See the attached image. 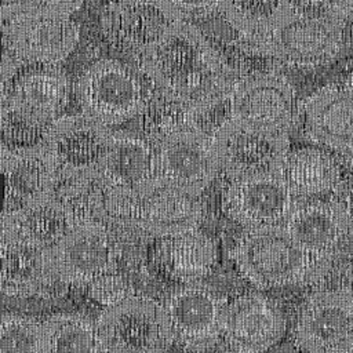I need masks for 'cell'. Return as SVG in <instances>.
I'll list each match as a JSON object with an SVG mask.
<instances>
[{
  "label": "cell",
  "mask_w": 353,
  "mask_h": 353,
  "mask_svg": "<svg viewBox=\"0 0 353 353\" xmlns=\"http://www.w3.org/2000/svg\"><path fill=\"white\" fill-rule=\"evenodd\" d=\"M290 8L288 0H226L221 17L245 44L266 33Z\"/></svg>",
  "instance_id": "obj_28"
},
{
  "label": "cell",
  "mask_w": 353,
  "mask_h": 353,
  "mask_svg": "<svg viewBox=\"0 0 353 353\" xmlns=\"http://www.w3.org/2000/svg\"><path fill=\"white\" fill-rule=\"evenodd\" d=\"M301 134L313 145L346 156L353 150V73L324 84L298 105Z\"/></svg>",
  "instance_id": "obj_9"
},
{
  "label": "cell",
  "mask_w": 353,
  "mask_h": 353,
  "mask_svg": "<svg viewBox=\"0 0 353 353\" xmlns=\"http://www.w3.org/2000/svg\"><path fill=\"white\" fill-rule=\"evenodd\" d=\"M103 353H165L174 342L161 302L128 294L97 320Z\"/></svg>",
  "instance_id": "obj_6"
},
{
  "label": "cell",
  "mask_w": 353,
  "mask_h": 353,
  "mask_svg": "<svg viewBox=\"0 0 353 353\" xmlns=\"http://www.w3.org/2000/svg\"><path fill=\"white\" fill-rule=\"evenodd\" d=\"M346 23L331 11L290 8L245 50L277 68L313 69L332 62L345 47Z\"/></svg>",
  "instance_id": "obj_2"
},
{
  "label": "cell",
  "mask_w": 353,
  "mask_h": 353,
  "mask_svg": "<svg viewBox=\"0 0 353 353\" xmlns=\"http://www.w3.org/2000/svg\"><path fill=\"white\" fill-rule=\"evenodd\" d=\"M113 130L84 113L62 114L48 128L44 143L61 167H88L103 156Z\"/></svg>",
  "instance_id": "obj_22"
},
{
  "label": "cell",
  "mask_w": 353,
  "mask_h": 353,
  "mask_svg": "<svg viewBox=\"0 0 353 353\" xmlns=\"http://www.w3.org/2000/svg\"><path fill=\"white\" fill-rule=\"evenodd\" d=\"M84 0H1V21L18 14L70 18Z\"/></svg>",
  "instance_id": "obj_32"
},
{
  "label": "cell",
  "mask_w": 353,
  "mask_h": 353,
  "mask_svg": "<svg viewBox=\"0 0 353 353\" xmlns=\"http://www.w3.org/2000/svg\"><path fill=\"white\" fill-rule=\"evenodd\" d=\"M138 119L139 134L148 138L153 145L185 127H192V110L154 87Z\"/></svg>",
  "instance_id": "obj_29"
},
{
  "label": "cell",
  "mask_w": 353,
  "mask_h": 353,
  "mask_svg": "<svg viewBox=\"0 0 353 353\" xmlns=\"http://www.w3.org/2000/svg\"><path fill=\"white\" fill-rule=\"evenodd\" d=\"M152 90L153 84L137 66L106 57L88 63L74 83L80 112L108 127L138 117Z\"/></svg>",
  "instance_id": "obj_4"
},
{
  "label": "cell",
  "mask_w": 353,
  "mask_h": 353,
  "mask_svg": "<svg viewBox=\"0 0 353 353\" xmlns=\"http://www.w3.org/2000/svg\"><path fill=\"white\" fill-rule=\"evenodd\" d=\"M172 341L189 347L208 346L222 334L226 305L199 284L176 288L161 302Z\"/></svg>",
  "instance_id": "obj_15"
},
{
  "label": "cell",
  "mask_w": 353,
  "mask_h": 353,
  "mask_svg": "<svg viewBox=\"0 0 353 353\" xmlns=\"http://www.w3.org/2000/svg\"><path fill=\"white\" fill-rule=\"evenodd\" d=\"M239 270L259 288L303 283L325 272L291 237L285 226L244 229L232 250Z\"/></svg>",
  "instance_id": "obj_3"
},
{
  "label": "cell",
  "mask_w": 353,
  "mask_h": 353,
  "mask_svg": "<svg viewBox=\"0 0 353 353\" xmlns=\"http://www.w3.org/2000/svg\"><path fill=\"white\" fill-rule=\"evenodd\" d=\"M212 143L226 179L283 171L290 153V135L254 128L228 117L212 135Z\"/></svg>",
  "instance_id": "obj_13"
},
{
  "label": "cell",
  "mask_w": 353,
  "mask_h": 353,
  "mask_svg": "<svg viewBox=\"0 0 353 353\" xmlns=\"http://www.w3.org/2000/svg\"><path fill=\"white\" fill-rule=\"evenodd\" d=\"M135 66L153 87L186 105L192 114L229 97L239 77L219 46L199 25L179 19Z\"/></svg>",
  "instance_id": "obj_1"
},
{
  "label": "cell",
  "mask_w": 353,
  "mask_h": 353,
  "mask_svg": "<svg viewBox=\"0 0 353 353\" xmlns=\"http://www.w3.org/2000/svg\"><path fill=\"white\" fill-rule=\"evenodd\" d=\"M295 341L301 353H353V291L312 294L301 309Z\"/></svg>",
  "instance_id": "obj_12"
},
{
  "label": "cell",
  "mask_w": 353,
  "mask_h": 353,
  "mask_svg": "<svg viewBox=\"0 0 353 353\" xmlns=\"http://www.w3.org/2000/svg\"><path fill=\"white\" fill-rule=\"evenodd\" d=\"M298 105L294 85L276 68L237 77L229 92L232 120L276 134L296 127Z\"/></svg>",
  "instance_id": "obj_5"
},
{
  "label": "cell",
  "mask_w": 353,
  "mask_h": 353,
  "mask_svg": "<svg viewBox=\"0 0 353 353\" xmlns=\"http://www.w3.org/2000/svg\"><path fill=\"white\" fill-rule=\"evenodd\" d=\"M120 252L114 229L105 222L90 219L76 223L51 248V259L57 280L88 287L114 273Z\"/></svg>",
  "instance_id": "obj_7"
},
{
  "label": "cell",
  "mask_w": 353,
  "mask_h": 353,
  "mask_svg": "<svg viewBox=\"0 0 353 353\" xmlns=\"http://www.w3.org/2000/svg\"><path fill=\"white\" fill-rule=\"evenodd\" d=\"M98 167L110 185L141 200L160 188L156 146L141 134L113 131Z\"/></svg>",
  "instance_id": "obj_16"
},
{
  "label": "cell",
  "mask_w": 353,
  "mask_h": 353,
  "mask_svg": "<svg viewBox=\"0 0 353 353\" xmlns=\"http://www.w3.org/2000/svg\"><path fill=\"white\" fill-rule=\"evenodd\" d=\"M163 258L170 272L181 280H197L210 273L216 262L215 243L203 232L193 230L167 237Z\"/></svg>",
  "instance_id": "obj_27"
},
{
  "label": "cell",
  "mask_w": 353,
  "mask_h": 353,
  "mask_svg": "<svg viewBox=\"0 0 353 353\" xmlns=\"http://www.w3.org/2000/svg\"><path fill=\"white\" fill-rule=\"evenodd\" d=\"M0 148L6 185L3 212L17 211L34 199L54 193L61 165L44 142L19 149Z\"/></svg>",
  "instance_id": "obj_17"
},
{
  "label": "cell",
  "mask_w": 353,
  "mask_h": 353,
  "mask_svg": "<svg viewBox=\"0 0 353 353\" xmlns=\"http://www.w3.org/2000/svg\"><path fill=\"white\" fill-rule=\"evenodd\" d=\"M298 203L283 171L226 179L221 197L225 215L244 229L281 225Z\"/></svg>",
  "instance_id": "obj_8"
},
{
  "label": "cell",
  "mask_w": 353,
  "mask_h": 353,
  "mask_svg": "<svg viewBox=\"0 0 353 353\" xmlns=\"http://www.w3.org/2000/svg\"><path fill=\"white\" fill-rule=\"evenodd\" d=\"M79 223L54 193L34 199L12 212L1 214V239H14L51 250Z\"/></svg>",
  "instance_id": "obj_21"
},
{
  "label": "cell",
  "mask_w": 353,
  "mask_h": 353,
  "mask_svg": "<svg viewBox=\"0 0 353 353\" xmlns=\"http://www.w3.org/2000/svg\"><path fill=\"white\" fill-rule=\"evenodd\" d=\"M37 353H103L97 320L58 313L40 323Z\"/></svg>",
  "instance_id": "obj_26"
},
{
  "label": "cell",
  "mask_w": 353,
  "mask_h": 353,
  "mask_svg": "<svg viewBox=\"0 0 353 353\" xmlns=\"http://www.w3.org/2000/svg\"><path fill=\"white\" fill-rule=\"evenodd\" d=\"M332 11L345 22H353V0H332Z\"/></svg>",
  "instance_id": "obj_37"
},
{
  "label": "cell",
  "mask_w": 353,
  "mask_h": 353,
  "mask_svg": "<svg viewBox=\"0 0 353 353\" xmlns=\"http://www.w3.org/2000/svg\"><path fill=\"white\" fill-rule=\"evenodd\" d=\"M80 26L72 18L18 14L1 21V46L25 65L59 66L74 51Z\"/></svg>",
  "instance_id": "obj_10"
},
{
  "label": "cell",
  "mask_w": 353,
  "mask_h": 353,
  "mask_svg": "<svg viewBox=\"0 0 353 353\" xmlns=\"http://www.w3.org/2000/svg\"><path fill=\"white\" fill-rule=\"evenodd\" d=\"M171 3L185 19L192 21V18L222 15L226 0H171Z\"/></svg>",
  "instance_id": "obj_34"
},
{
  "label": "cell",
  "mask_w": 353,
  "mask_h": 353,
  "mask_svg": "<svg viewBox=\"0 0 353 353\" xmlns=\"http://www.w3.org/2000/svg\"><path fill=\"white\" fill-rule=\"evenodd\" d=\"M331 199L336 203L343 215L349 236H353V168L347 175H343L342 182L331 194Z\"/></svg>",
  "instance_id": "obj_35"
},
{
  "label": "cell",
  "mask_w": 353,
  "mask_h": 353,
  "mask_svg": "<svg viewBox=\"0 0 353 353\" xmlns=\"http://www.w3.org/2000/svg\"><path fill=\"white\" fill-rule=\"evenodd\" d=\"M40 321L4 314L0 325V353H37Z\"/></svg>",
  "instance_id": "obj_31"
},
{
  "label": "cell",
  "mask_w": 353,
  "mask_h": 353,
  "mask_svg": "<svg viewBox=\"0 0 353 353\" xmlns=\"http://www.w3.org/2000/svg\"><path fill=\"white\" fill-rule=\"evenodd\" d=\"M160 186L199 197L221 174L212 137L185 127L154 145Z\"/></svg>",
  "instance_id": "obj_11"
},
{
  "label": "cell",
  "mask_w": 353,
  "mask_h": 353,
  "mask_svg": "<svg viewBox=\"0 0 353 353\" xmlns=\"http://www.w3.org/2000/svg\"><path fill=\"white\" fill-rule=\"evenodd\" d=\"M1 292L11 298H29L57 280L51 250L14 239H1Z\"/></svg>",
  "instance_id": "obj_24"
},
{
  "label": "cell",
  "mask_w": 353,
  "mask_h": 353,
  "mask_svg": "<svg viewBox=\"0 0 353 353\" xmlns=\"http://www.w3.org/2000/svg\"><path fill=\"white\" fill-rule=\"evenodd\" d=\"M185 19L171 0H113L102 11L101 32L116 50L138 55Z\"/></svg>",
  "instance_id": "obj_14"
},
{
  "label": "cell",
  "mask_w": 353,
  "mask_h": 353,
  "mask_svg": "<svg viewBox=\"0 0 353 353\" xmlns=\"http://www.w3.org/2000/svg\"><path fill=\"white\" fill-rule=\"evenodd\" d=\"M90 287V292L92 298L105 306H110L119 301H121L124 296L128 295L127 287L121 277L112 273L108 274L95 283H92Z\"/></svg>",
  "instance_id": "obj_33"
},
{
  "label": "cell",
  "mask_w": 353,
  "mask_h": 353,
  "mask_svg": "<svg viewBox=\"0 0 353 353\" xmlns=\"http://www.w3.org/2000/svg\"><path fill=\"white\" fill-rule=\"evenodd\" d=\"M284 331L281 312L261 294H245L226 305L222 334L237 353H263Z\"/></svg>",
  "instance_id": "obj_19"
},
{
  "label": "cell",
  "mask_w": 353,
  "mask_h": 353,
  "mask_svg": "<svg viewBox=\"0 0 353 353\" xmlns=\"http://www.w3.org/2000/svg\"><path fill=\"white\" fill-rule=\"evenodd\" d=\"M345 157H347V160L350 161V164H352V168H353V150H352L350 153H347Z\"/></svg>",
  "instance_id": "obj_38"
},
{
  "label": "cell",
  "mask_w": 353,
  "mask_h": 353,
  "mask_svg": "<svg viewBox=\"0 0 353 353\" xmlns=\"http://www.w3.org/2000/svg\"><path fill=\"white\" fill-rule=\"evenodd\" d=\"M283 225L295 243L323 266L331 262L349 236L343 215L332 199L299 201Z\"/></svg>",
  "instance_id": "obj_20"
},
{
  "label": "cell",
  "mask_w": 353,
  "mask_h": 353,
  "mask_svg": "<svg viewBox=\"0 0 353 353\" xmlns=\"http://www.w3.org/2000/svg\"><path fill=\"white\" fill-rule=\"evenodd\" d=\"M290 7L303 11H332V0H288ZM335 14V12H334Z\"/></svg>",
  "instance_id": "obj_36"
},
{
  "label": "cell",
  "mask_w": 353,
  "mask_h": 353,
  "mask_svg": "<svg viewBox=\"0 0 353 353\" xmlns=\"http://www.w3.org/2000/svg\"><path fill=\"white\" fill-rule=\"evenodd\" d=\"M70 81L61 66L25 65L1 88L0 103L11 105L47 124L63 114L69 103Z\"/></svg>",
  "instance_id": "obj_18"
},
{
  "label": "cell",
  "mask_w": 353,
  "mask_h": 353,
  "mask_svg": "<svg viewBox=\"0 0 353 353\" xmlns=\"http://www.w3.org/2000/svg\"><path fill=\"white\" fill-rule=\"evenodd\" d=\"M203 218L204 210L199 197L160 186L143 199L137 230L154 237H175L197 230Z\"/></svg>",
  "instance_id": "obj_23"
},
{
  "label": "cell",
  "mask_w": 353,
  "mask_h": 353,
  "mask_svg": "<svg viewBox=\"0 0 353 353\" xmlns=\"http://www.w3.org/2000/svg\"><path fill=\"white\" fill-rule=\"evenodd\" d=\"M283 175L298 199L332 194L343 179L338 157L319 146L290 150L283 165Z\"/></svg>",
  "instance_id": "obj_25"
},
{
  "label": "cell",
  "mask_w": 353,
  "mask_h": 353,
  "mask_svg": "<svg viewBox=\"0 0 353 353\" xmlns=\"http://www.w3.org/2000/svg\"><path fill=\"white\" fill-rule=\"evenodd\" d=\"M1 145L8 149L29 148L44 142L51 124H47L11 105L0 103Z\"/></svg>",
  "instance_id": "obj_30"
}]
</instances>
